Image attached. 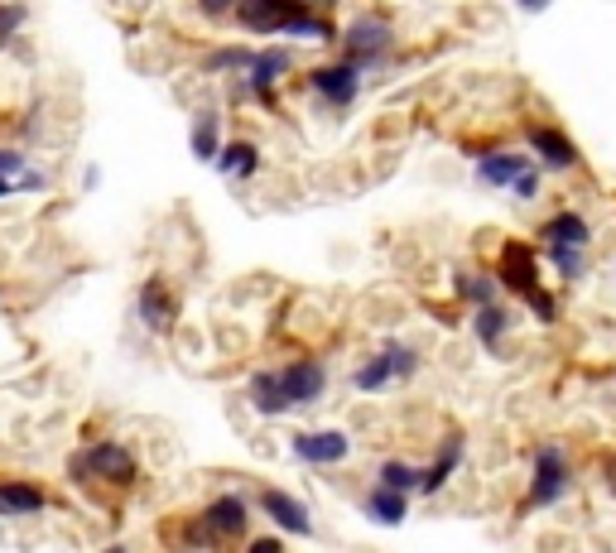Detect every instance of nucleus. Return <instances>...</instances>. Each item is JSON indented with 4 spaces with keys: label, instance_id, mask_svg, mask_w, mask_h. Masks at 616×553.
<instances>
[{
    "label": "nucleus",
    "instance_id": "26",
    "mask_svg": "<svg viewBox=\"0 0 616 553\" xmlns=\"http://www.w3.org/2000/svg\"><path fill=\"white\" fill-rule=\"evenodd\" d=\"M284 34L289 39H309V44H337V24L328 15H318L313 5L299 10V15L284 24Z\"/></svg>",
    "mask_w": 616,
    "mask_h": 553
},
{
    "label": "nucleus",
    "instance_id": "35",
    "mask_svg": "<svg viewBox=\"0 0 616 553\" xmlns=\"http://www.w3.org/2000/svg\"><path fill=\"white\" fill-rule=\"evenodd\" d=\"M10 192H15V184H5V178H0V198H10Z\"/></svg>",
    "mask_w": 616,
    "mask_h": 553
},
{
    "label": "nucleus",
    "instance_id": "15",
    "mask_svg": "<svg viewBox=\"0 0 616 553\" xmlns=\"http://www.w3.org/2000/svg\"><path fill=\"white\" fill-rule=\"evenodd\" d=\"M539 240H545V250H549V246L588 250V246H593V222H588L583 212L563 208V212H554V216H545V222H539Z\"/></svg>",
    "mask_w": 616,
    "mask_h": 553
},
{
    "label": "nucleus",
    "instance_id": "27",
    "mask_svg": "<svg viewBox=\"0 0 616 553\" xmlns=\"http://www.w3.org/2000/svg\"><path fill=\"white\" fill-rule=\"evenodd\" d=\"M473 328H477V337H481V346H501V337L511 332V308H505V304L477 308V313H473Z\"/></svg>",
    "mask_w": 616,
    "mask_h": 553
},
{
    "label": "nucleus",
    "instance_id": "3",
    "mask_svg": "<svg viewBox=\"0 0 616 553\" xmlns=\"http://www.w3.org/2000/svg\"><path fill=\"white\" fill-rule=\"evenodd\" d=\"M337 48H342V63H352L361 78L391 63L395 54V24L385 15H357L337 30Z\"/></svg>",
    "mask_w": 616,
    "mask_h": 553
},
{
    "label": "nucleus",
    "instance_id": "4",
    "mask_svg": "<svg viewBox=\"0 0 616 553\" xmlns=\"http://www.w3.org/2000/svg\"><path fill=\"white\" fill-rule=\"evenodd\" d=\"M415 370H419V352H415V346L400 342V337H385L376 352H371L352 370V390L357 395H385V390H395V385L415 380Z\"/></svg>",
    "mask_w": 616,
    "mask_h": 553
},
{
    "label": "nucleus",
    "instance_id": "13",
    "mask_svg": "<svg viewBox=\"0 0 616 553\" xmlns=\"http://www.w3.org/2000/svg\"><path fill=\"white\" fill-rule=\"evenodd\" d=\"M202 525L212 529V539L222 544V539H241L251 525V496H241V491H222V496H212L202 505Z\"/></svg>",
    "mask_w": 616,
    "mask_h": 553
},
{
    "label": "nucleus",
    "instance_id": "6",
    "mask_svg": "<svg viewBox=\"0 0 616 553\" xmlns=\"http://www.w3.org/2000/svg\"><path fill=\"white\" fill-rule=\"evenodd\" d=\"M294 72V54L289 48H256V58H251V68L236 78V87H232V96L236 102H260V106H270L275 102V87Z\"/></svg>",
    "mask_w": 616,
    "mask_h": 553
},
{
    "label": "nucleus",
    "instance_id": "5",
    "mask_svg": "<svg viewBox=\"0 0 616 553\" xmlns=\"http://www.w3.org/2000/svg\"><path fill=\"white\" fill-rule=\"evenodd\" d=\"M573 491V462L559 443H545L535 448V462H530V491H525V510H549Z\"/></svg>",
    "mask_w": 616,
    "mask_h": 553
},
{
    "label": "nucleus",
    "instance_id": "20",
    "mask_svg": "<svg viewBox=\"0 0 616 553\" xmlns=\"http://www.w3.org/2000/svg\"><path fill=\"white\" fill-rule=\"evenodd\" d=\"M222 116L212 111V106H202V111H193V126H188V150L198 164H217V154H222Z\"/></svg>",
    "mask_w": 616,
    "mask_h": 553
},
{
    "label": "nucleus",
    "instance_id": "30",
    "mask_svg": "<svg viewBox=\"0 0 616 553\" xmlns=\"http://www.w3.org/2000/svg\"><path fill=\"white\" fill-rule=\"evenodd\" d=\"M178 534H184V549H217V539H212V529L202 525V515H193L188 525H178Z\"/></svg>",
    "mask_w": 616,
    "mask_h": 553
},
{
    "label": "nucleus",
    "instance_id": "24",
    "mask_svg": "<svg viewBox=\"0 0 616 553\" xmlns=\"http://www.w3.org/2000/svg\"><path fill=\"white\" fill-rule=\"evenodd\" d=\"M453 289H457V298H463V304H473V308L501 304V284H497V274H487V270H457Z\"/></svg>",
    "mask_w": 616,
    "mask_h": 553
},
{
    "label": "nucleus",
    "instance_id": "23",
    "mask_svg": "<svg viewBox=\"0 0 616 553\" xmlns=\"http://www.w3.org/2000/svg\"><path fill=\"white\" fill-rule=\"evenodd\" d=\"M419 481H425V467L405 462V457H385V462L376 467V486L395 491V496H419Z\"/></svg>",
    "mask_w": 616,
    "mask_h": 553
},
{
    "label": "nucleus",
    "instance_id": "36",
    "mask_svg": "<svg viewBox=\"0 0 616 553\" xmlns=\"http://www.w3.org/2000/svg\"><path fill=\"white\" fill-rule=\"evenodd\" d=\"M102 553H130L126 544H112V549H102Z\"/></svg>",
    "mask_w": 616,
    "mask_h": 553
},
{
    "label": "nucleus",
    "instance_id": "9",
    "mask_svg": "<svg viewBox=\"0 0 616 553\" xmlns=\"http://www.w3.org/2000/svg\"><path fill=\"white\" fill-rule=\"evenodd\" d=\"M304 82H309V92L313 96H323V102L328 106H337V111H347V106L357 102L361 96V72L352 68V63H342V58H337V63H318V68H309L304 72Z\"/></svg>",
    "mask_w": 616,
    "mask_h": 553
},
{
    "label": "nucleus",
    "instance_id": "22",
    "mask_svg": "<svg viewBox=\"0 0 616 553\" xmlns=\"http://www.w3.org/2000/svg\"><path fill=\"white\" fill-rule=\"evenodd\" d=\"M361 515H367V520H376V525H385V529H395V525L409 520V496H395V491L371 486L367 496H361Z\"/></svg>",
    "mask_w": 616,
    "mask_h": 553
},
{
    "label": "nucleus",
    "instance_id": "2",
    "mask_svg": "<svg viewBox=\"0 0 616 553\" xmlns=\"http://www.w3.org/2000/svg\"><path fill=\"white\" fill-rule=\"evenodd\" d=\"M68 476L78 481V486H92V481H102V486L126 491V486H136V481H140V457L130 452L126 443L102 438V443H92V448L72 452Z\"/></svg>",
    "mask_w": 616,
    "mask_h": 553
},
{
    "label": "nucleus",
    "instance_id": "21",
    "mask_svg": "<svg viewBox=\"0 0 616 553\" xmlns=\"http://www.w3.org/2000/svg\"><path fill=\"white\" fill-rule=\"evenodd\" d=\"M246 400H251V409H256V414H265V419H284V414H289V404H284V395H280V380H275V370H251Z\"/></svg>",
    "mask_w": 616,
    "mask_h": 553
},
{
    "label": "nucleus",
    "instance_id": "18",
    "mask_svg": "<svg viewBox=\"0 0 616 553\" xmlns=\"http://www.w3.org/2000/svg\"><path fill=\"white\" fill-rule=\"evenodd\" d=\"M44 510H48L44 486L15 481V476L0 481V520H34V515H44Z\"/></svg>",
    "mask_w": 616,
    "mask_h": 553
},
{
    "label": "nucleus",
    "instance_id": "28",
    "mask_svg": "<svg viewBox=\"0 0 616 553\" xmlns=\"http://www.w3.org/2000/svg\"><path fill=\"white\" fill-rule=\"evenodd\" d=\"M545 256H549V264H554V270H559V280H583V250L549 246Z\"/></svg>",
    "mask_w": 616,
    "mask_h": 553
},
{
    "label": "nucleus",
    "instance_id": "14",
    "mask_svg": "<svg viewBox=\"0 0 616 553\" xmlns=\"http://www.w3.org/2000/svg\"><path fill=\"white\" fill-rule=\"evenodd\" d=\"M463 457H467V433L463 428H453L449 438L439 443V452H433V462L425 467V481H419V496H439L443 486L457 476V467H463Z\"/></svg>",
    "mask_w": 616,
    "mask_h": 553
},
{
    "label": "nucleus",
    "instance_id": "17",
    "mask_svg": "<svg viewBox=\"0 0 616 553\" xmlns=\"http://www.w3.org/2000/svg\"><path fill=\"white\" fill-rule=\"evenodd\" d=\"M535 168V160L530 154H521V150H491V154H481L477 160V184L481 188H505L511 192V184L521 174H530Z\"/></svg>",
    "mask_w": 616,
    "mask_h": 553
},
{
    "label": "nucleus",
    "instance_id": "8",
    "mask_svg": "<svg viewBox=\"0 0 616 553\" xmlns=\"http://www.w3.org/2000/svg\"><path fill=\"white\" fill-rule=\"evenodd\" d=\"M136 318H140V328L154 332V337L174 332V322H178V289L168 284L164 274H150V280L136 289Z\"/></svg>",
    "mask_w": 616,
    "mask_h": 553
},
{
    "label": "nucleus",
    "instance_id": "1",
    "mask_svg": "<svg viewBox=\"0 0 616 553\" xmlns=\"http://www.w3.org/2000/svg\"><path fill=\"white\" fill-rule=\"evenodd\" d=\"M497 284L505 289V294H521L525 304L535 308L539 322H554V318H559V304H554V294L545 289V270H539V256H535V246H525V240H505V246H501Z\"/></svg>",
    "mask_w": 616,
    "mask_h": 553
},
{
    "label": "nucleus",
    "instance_id": "29",
    "mask_svg": "<svg viewBox=\"0 0 616 553\" xmlns=\"http://www.w3.org/2000/svg\"><path fill=\"white\" fill-rule=\"evenodd\" d=\"M30 168H34L30 154H24V150H10V144H0V178H5V184H20Z\"/></svg>",
    "mask_w": 616,
    "mask_h": 553
},
{
    "label": "nucleus",
    "instance_id": "19",
    "mask_svg": "<svg viewBox=\"0 0 616 553\" xmlns=\"http://www.w3.org/2000/svg\"><path fill=\"white\" fill-rule=\"evenodd\" d=\"M212 168L222 178H232V184H251V178L260 174V144L256 140H226Z\"/></svg>",
    "mask_w": 616,
    "mask_h": 553
},
{
    "label": "nucleus",
    "instance_id": "7",
    "mask_svg": "<svg viewBox=\"0 0 616 553\" xmlns=\"http://www.w3.org/2000/svg\"><path fill=\"white\" fill-rule=\"evenodd\" d=\"M275 380H280V395H284L289 414H294V409H309L323 400V390H328V366H323L318 356H294L289 366L275 370Z\"/></svg>",
    "mask_w": 616,
    "mask_h": 553
},
{
    "label": "nucleus",
    "instance_id": "31",
    "mask_svg": "<svg viewBox=\"0 0 616 553\" xmlns=\"http://www.w3.org/2000/svg\"><path fill=\"white\" fill-rule=\"evenodd\" d=\"M24 20H30V10H24V5H0V48H5L24 30Z\"/></svg>",
    "mask_w": 616,
    "mask_h": 553
},
{
    "label": "nucleus",
    "instance_id": "10",
    "mask_svg": "<svg viewBox=\"0 0 616 553\" xmlns=\"http://www.w3.org/2000/svg\"><path fill=\"white\" fill-rule=\"evenodd\" d=\"M289 448H294V457L304 467H337L352 457V438L342 428H299L289 438Z\"/></svg>",
    "mask_w": 616,
    "mask_h": 553
},
{
    "label": "nucleus",
    "instance_id": "25",
    "mask_svg": "<svg viewBox=\"0 0 616 553\" xmlns=\"http://www.w3.org/2000/svg\"><path fill=\"white\" fill-rule=\"evenodd\" d=\"M251 58H256L251 44H222L202 58V72H208V78H241V72L251 68Z\"/></svg>",
    "mask_w": 616,
    "mask_h": 553
},
{
    "label": "nucleus",
    "instance_id": "16",
    "mask_svg": "<svg viewBox=\"0 0 616 553\" xmlns=\"http://www.w3.org/2000/svg\"><path fill=\"white\" fill-rule=\"evenodd\" d=\"M299 10H304V0H246V5H236V20L251 34H284V24Z\"/></svg>",
    "mask_w": 616,
    "mask_h": 553
},
{
    "label": "nucleus",
    "instance_id": "34",
    "mask_svg": "<svg viewBox=\"0 0 616 553\" xmlns=\"http://www.w3.org/2000/svg\"><path fill=\"white\" fill-rule=\"evenodd\" d=\"M44 184H48V178L39 174V168H30V174H24V178H20V184H15V192H39Z\"/></svg>",
    "mask_w": 616,
    "mask_h": 553
},
{
    "label": "nucleus",
    "instance_id": "12",
    "mask_svg": "<svg viewBox=\"0 0 616 553\" xmlns=\"http://www.w3.org/2000/svg\"><path fill=\"white\" fill-rule=\"evenodd\" d=\"M256 505L270 515V525L280 529V534H294V539H309L313 534V515H309V505L299 501L294 491L265 486V491H256Z\"/></svg>",
    "mask_w": 616,
    "mask_h": 553
},
{
    "label": "nucleus",
    "instance_id": "33",
    "mask_svg": "<svg viewBox=\"0 0 616 553\" xmlns=\"http://www.w3.org/2000/svg\"><path fill=\"white\" fill-rule=\"evenodd\" d=\"M246 553H284V539H275V534H265V539H251Z\"/></svg>",
    "mask_w": 616,
    "mask_h": 553
},
{
    "label": "nucleus",
    "instance_id": "32",
    "mask_svg": "<svg viewBox=\"0 0 616 553\" xmlns=\"http://www.w3.org/2000/svg\"><path fill=\"white\" fill-rule=\"evenodd\" d=\"M511 198H521V202H535V198H539V164L530 168V174L515 178V184H511Z\"/></svg>",
    "mask_w": 616,
    "mask_h": 553
},
{
    "label": "nucleus",
    "instance_id": "11",
    "mask_svg": "<svg viewBox=\"0 0 616 553\" xmlns=\"http://www.w3.org/2000/svg\"><path fill=\"white\" fill-rule=\"evenodd\" d=\"M525 144H530V160H535L539 168H554V174H569V168L583 164L578 144L563 136L559 126H530L525 130Z\"/></svg>",
    "mask_w": 616,
    "mask_h": 553
}]
</instances>
